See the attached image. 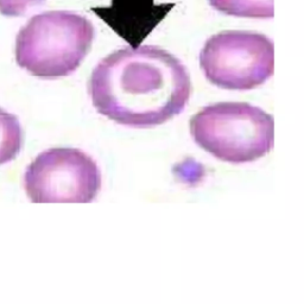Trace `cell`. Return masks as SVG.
<instances>
[{"mask_svg":"<svg viewBox=\"0 0 304 304\" xmlns=\"http://www.w3.org/2000/svg\"><path fill=\"white\" fill-rule=\"evenodd\" d=\"M210 6L228 16L272 18L273 0H208Z\"/></svg>","mask_w":304,"mask_h":304,"instance_id":"ba28073f","label":"cell"},{"mask_svg":"<svg viewBox=\"0 0 304 304\" xmlns=\"http://www.w3.org/2000/svg\"><path fill=\"white\" fill-rule=\"evenodd\" d=\"M195 143L222 162H254L275 143L273 116L249 104L221 102L206 106L190 121Z\"/></svg>","mask_w":304,"mask_h":304,"instance_id":"3957f363","label":"cell"},{"mask_svg":"<svg viewBox=\"0 0 304 304\" xmlns=\"http://www.w3.org/2000/svg\"><path fill=\"white\" fill-rule=\"evenodd\" d=\"M200 66L214 86L233 91L254 89L273 75L275 45L258 32L222 31L205 43Z\"/></svg>","mask_w":304,"mask_h":304,"instance_id":"277c9868","label":"cell"},{"mask_svg":"<svg viewBox=\"0 0 304 304\" xmlns=\"http://www.w3.org/2000/svg\"><path fill=\"white\" fill-rule=\"evenodd\" d=\"M173 6L170 2L156 4L154 0H111L110 6L92 11L132 48H138Z\"/></svg>","mask_w":304,"mask_h":304,"instance_id":"8992f818","label":"cell"},{"mask_svg":"<svg viewBox=\"0 0 304 304\" xmlns=\"http://www.w3.org/2000/svg\"><path fill=\"white\" fill-rule=\"evenodd\" d=\"M23 146V130L17 116L0 107V165L12 162Z\"/></svg>","mask_w":304,"mask_h":304,"instance_id":"52a82bcc","label":"cell"},{"mask_svg":"<svg viewBox=\"0 0 304 304\" xmlns=\"http://www.w3.org/2000/svg\"><path fill=\"white\" fill-rule=\"evenodd\" d=\"M24 187L35 203H89L101 189V171L78 149L53 148L29 165Z\"/></svg>","mask_w":304,"mask_h":304,"instance_id":"5b68a950","label":"cell"},{"mask_svg":"<svg viewBox=\"0 0 304 304\" xmlns=\"http://www.w3.org/2000/svg\"><path fill=\"white\" fill-rule=\"evenodd\" d=\"M94 26L69 11L34 16L16 38V62L36 77L54 80L74 73L94 40Z\"/></svg>","mask_w":304,"mask_h":304,"instance_id":"7a4b0ae2","label":"cell"},{"mask_svg":"<svg viewBox=\"0 0 304 304\" xmlns=\"http://www.w3.org/2000/svg\"><path fill=\"white\" fill-rule=\"evenodd\" d=\"M45 0H0V13L6 17L24 15L30 7L38 6Z\"/></svg>","mask_w":304,"mask_h":304,"instance_id":"9c48e42d","label":"cell"},{"mask_svg":"<svg viewBox=\"0 0 304 304\" xmlns=\"http://www.w3.org/2000/svg\"><path fill=\"white\" fill-rule=\"evenodd\" d=\"M88 92L100 114L135 129L158 126L181 114L191 94L183 63L153 45L124 48L93 69Z\"/></svg>","mask_w":304,"mask_h":304,"instance_id":"6da1fadb","label":"cell"}]
</instances>
